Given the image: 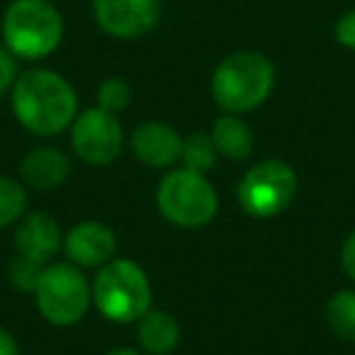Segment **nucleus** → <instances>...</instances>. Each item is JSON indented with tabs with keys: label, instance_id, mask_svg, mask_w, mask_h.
I'll return each mask as SVG.
<instances>
[{
	"label": "nucleus",
	"instance_id": "obj_1",
	"mask_svg": "<svg viewBox=\"0 0 355 355\" xmlns=\"http://www.w3.org/2000/svg\"><path fill=\"white\" fill-rule=\"evenodd\" d=\"M15 119L30 134L51 139L71 129L78 114V95L69 78L51 69H27L10 90Z\"/></svg>",
	"mask_w": 355,
	"mask_h": 355
},
{
	"label": "nucleus",
	"instance_id": "obj_2",
	"mask_svg": "<svg viewBox=\"0 0 355 355\" xmlns=\"http://www.w3.org/2000/svg\"><path fill=\"white\" fill-rule=\"evenodd\" d=\"M275 88V66L261 51L229 54L214 69L209 93L217 107L229 114H246L258 110Z\"/></svg>",
	"mask_w": 355,
	"mask_h": 355
},
{
	"label": "nucleus",
	"instance_id": "obj_3",
	"mask_svg": "<svg viewBox=\"0 0 355 355\" xmlns=\"http://www.w3.org/2000/svg\"><path fill=\"white\" fill-rule=\"evenodd\" d=\"M3 46L20 61H42L64 42L66 22L51 0H12L0 22Z\"/></svg>",
	"mask_w": 355,
	"mask_h": 355
},
{
	"label": "nucleus",
	"instance_id": "obj_4",
	"mask_svg": "<svg viewBox=\"0 0 355 355\" xmlns=\"http://www.w3.org/2000/svg\"><path fill=\"white\" fill-rule=\"evenodd\" d=\"M93 304L112 324H137L141 314L151 309L153 287L146 270L129 258L114 256L98 268L90 282Z\"/></svg>",
	"mask_w": 355,
	"mask_h": 355
},
{
	"label": "nucleus",
	"instance_id": "obj_5",
	"mask_svg": "<svg viewBox=\"0 0 355 355\" xmlns=\"http://www.w3.org/2000/svg\"><path fill=\"white\" fill-rule=\"evenodd\" d=\"M156 207L166 222L180 229H202L219 212V195L205 173L171 168L156 188Z\"/></svg>",
	"mask_w": 355,
	"mask_h": 355
},
{
	"label": "nucleus",
	"instance_id": "obj_6",
	"mask_svg": "<svg viewBox=\"0 0 355 355\" xmlns=\"http://www.w3.org/2000/svg\"><path fill=\"white\" fill-rule=\"evenodd\" d=\"M32 297L42 319L59 329L76 326L93 304L88 277L73 263H46Z\"/></svg>",
	"mask_w": 355,
	"mask_h": 355
},
{
	"label": "nucleus",
	"instance_id": "obj_7",
	"mask_svg": "<svg viewBox=\"0 0 355 355\" xmlns=\"http://www.w3.org/2000/svg\"><path fill=\"white\" fill-rule=\"evenodd\" d=\"M295 168L280 158H268L251 166L236 185V200L253 219H272L292 205L297 195Z\"/></svg>",
	"mask_w": 355,
	"mask_h": 355
},
{
	"label": "nucleus",
	"instance_id": "obj_8",
	"mask_svg": "<svg viewBox=\"0 0 355 355\" xmlns=\"http://www.w3.org/2000/svg\"><path fill=\"white\" fill-rule=\"evenodd\" d=\"M71 146L83 163L95 168L112 166L124 151V129L117 114L103 107H88L76 114L71 124Z\"/></svg>",
	"mask_w": 355,
	"mask_h": 355
},
{
	"label": "nucleus",
	"instance_id": "obj_9",
	"mask_svg": "<svg viewBox=\"0 0 355 355\" xmlns=\"http://www.w3.org/2000/svg\"><path fill=\"white\" fill-rule=\"evenodd\" d=\"M93 17L114 40H139L161 20L158 0H93Z\"/></svg>",
	"mask_w": 355,
	"mask_h": 355
},
{
	"label": "nucleus",
	"instance_id": "obj_10",
	"mask_svg": "<svg viewBox=\"0 0 355 355\" xmlns=\"http://www.w3.org/2000/svg\"><path fill=\"white\" fill-rule=\"evenodd\" d=\"M129 148L137 156L139 163L153 171H171L180 161L183 151V137L178 134L175 127L158 119H148L134 127L129 134Z\"/></svg>",
	"mask_w": 355,
	"mask_h": 355
},
{
	"label": "nucleus",
	"instance_id": "obj_11",
	"mask_svg": "<svg viewBox=\"0 0 355 355\" xmlns=\"http://www.w3.org/2000/svg\"><path fill=\"white\" fill-rule=\"evenodd\" d=\"M64 253L78 268H100L117 253V234L105 222L85 219L64 234Z\"/></svg>",
	"mask_w": 355,
	"mask_h": 355
},
{
	"label": "nucleus",
	"instance_id": "obj_12",
	"mask_svg": "<svg viewBox=\"0 0 355 355\" xmlns=\"http://www.w3.org/2000/svg\"><path fill=\"white\" fill-rule=\"evenodd\" d=\"M15 251L17 256L32 261L51 263L64 251V232L49 212H32L17 222L15 227Z\"/></svg>",
	"mask_w": 355,
	"mask_h": 355
},
{
	"label": "nucleus",
	"instance_id": "obj_13",
	"mask_svg": "<svg viewBox=\"0 0 355 355\" xmlns=\"http://www.w3.org/2000/svg\"><path fill=\"white\" fill-rule=\"evenodd\" d=\"M71 173V161L61 148L56 146H37L22 158L20 175L25 188L49 193L66 183Z\"/></svg>",
	"mask_w": 355,
	"mask_h": 355
},
{
	"label": "nucleus",
	"instance_id": "obj_14",
	"mask_svg": "<svg viewBox=\"0 0 355 355\" xmlns=\"http://www.w3.org/2000/svg\"><path fill=\"white\" fill-rule=\"evenodd\" d=\"M137 340L148 355H171L180 343V324L163 309H148L137 319Z\"/></svg>",
	"mask_w": 355,
	"mask_h": 355
},
{
	"label": "nucleus",
	"instance_id": "obj_15",
	"mask_svg": "<svg viewBox=\"0 0 355 355\" xmlns=\"http://www.w3.org/2000/svg\"><path fill=\"white\" fill-rule=\"evenodd\" d=\"M209 137H212L219 156L229 158V161H246L253 153V132L241 119V114L224 112L212 122Z\"/></svg>",
	"mask_w": 355,
	"mask_h": 355
},
{
	"label": "nucleus",
	"instance_id": "obj_16",
	"mask_svg": "<svg viewBox=\"0 0 355 355\" xmlns=\"http://www.w3.org/2000/svg\"><path fill=\"white\" fill-rule=\"evenodd\" d=\"M326 324L336 338L355 343V290H338L329 297Z\"/></svg>",
	"mask_w": 355,
	"mask_h": 355
},
{
	"label": "nucleus",
	"instance_id": "obj_17",
	"mask_svg": "<svg viewBox=\"0 0 355 355\" xmlns=\"http://www.w3.org/2000/svg\"><path fill=\"white\" fill-rule=\"evenodd\" d=\"M217 156L219 153H217V148H214V141L209 134L198 132V134H190V137H183L180 161H183L185 168L207 175V173L217 166Z\"/></svg>",
	"mask_w": 355,
	"mask_h": 355
},
{
	"label": "nucleus",
	"instance_id": "obj_18",
	"mask_svg": "<svg viewBox=\"0 0 355 355\" xmlns=\"http://www.w3.org/2000/svg\"><path fill=\"white\" fill-rule=\"evenodd\" d=\"M27 188L15 178L0 175V229L12 227L25 217Z\"/></svg>",
	"mask_w": 355,
	"mask_h": 355
},
{
	"label": "nucleus",
	"instance_id": "obj_19",
	"mask_svg": "<svg viewBox=\"0 0 355 355\" xmlns=\"http://www.w3.org/2000/svg\"><path fill=\"white\" fill-rule=\"evenodd\" d=\"M95 103L98 107L107 110L112 114H119L129 107L132 103V88L124 78H105L103 83L98 85V93H95Z\"/></svg>",
	"mask_w": 355,
	"mask_h": 355
},
{
	"label": "nucleus",
	"instance_id": "obj_20",
	"mask_svg": "<svg viewBox=\"0 0 355 355\" xmlns=\"http://www.w3.org/2000/svg\"><path fill=\"white\" fill-rule=\"evenodd\" d=\"M42 270H44L42 263L32 261V258H25V256H15L10 261V266H8V277H10V285L15 287L17 292L32 295V292L37 290Z\"/></svg>",
	"mask_w": 355,
	"mask_h": 355
},
{
	"label": "nucleus",
	"instance_id": "obj_21",
	"mask_svg": "<svg viewBox=\"0 0 355 355\" xmlns=\"http://www.w3.org/2000/svg\"><path fill=\"white\" fill-rule=\"evenodd\" d=\"M17 56L10 54L6 46H0V98L8 95L15 85L17 76H20V66H17Z\"/></svg>",
	"mask_w": 355,
	"mask_h": 355
},
{
	"label": "nucleus",
	"instance_id": "obj_22",
	"mask_svg": "<svg viewBox=\"0 0 355 355\" xmlns=\"http://www.w3.org/2000/svg\"><path fill=\"white\" fill-rule=\"evenodd\" d=\"M334 37L340 46L355 51V10H348L336 20L334 25Z\"/></svg>",
	"mask_w": 355,
	"mask_h": 355
},
{
	"label": "nucleus",
	"instance_id": "obj_23",
	"mask_svg": "<svg viewBox=\"0 0 355 355\" xmlns=\"http://www.w3.org/2000/svg\"><path fill=\"white\" fill-rule=\"evenodd\" d=\"M340 266L343 272L355 282V229L345 236L343 246H340Z\"/></svg>",
	"mask_w": 355,
	"mask_h": 355
},
{
	"label": "nucleus",
	"instance_id": "obj_24",
	"mask_svg": "<svg viewBox=\"0 0 355 355\" xmlns=\"http://www.w3.org/2000/svg\"><path fill=\"white\" fill-rule=\"evenodd\" d=\"M0 355H20V343L8 329L0 326Z\"/></svg>",
	"mask_w": 355,
	"mask_h": 355
},
{
	"label": "nucleus",
	"instance_id": "obj_25",
	"mask_svg": "<svg viewBox=\"0 0 355 355\" xmlns=\"http://www.w3.org/2000/svg\"><path fill=\"white\" fill-rule=\"evenodd\" d=\"M105 355H144V353H141V350H137V348H127V345H122V348L107 350Z\"/></svg>",
	"mask_w": 355,
	"mask_h": 355
}]
</instances>
